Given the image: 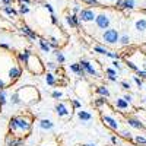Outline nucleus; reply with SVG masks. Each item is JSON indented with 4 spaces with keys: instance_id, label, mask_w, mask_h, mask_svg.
Listing matches in <instances>:
<instances>
[{
    "instance_id": "nucleus-40",
    "label": "nucleus",
    "mask_w": 146,
    "mask_h": 146,
    "mask_svg": "<svg viewBox=\"0 0 146 146\" xmlns=\"http://www.w3.org/2000/svg\"><path fill=\"white\" fill-rule=\"evenodd\" d=\"M47 66H48V69H51V70H53V69H56V64H54L53 62H50V63H47Z\"/></svg>"
},
{
    "instance_id": "nucleus-24",
    "label": "nucleus",
    "mask_w": 146,
    "mask_h": 146,
    "mask_svg": "<svg viewBox=\"0 0 146 146\" xmlns=\"http://www.w3.org/2000/svg\"><path fill=\"white\" fill-rule=\"evenodd\" d=\"M94 51H96V53H100V54H104V56H107V50H105V48L104 47H101V45H95L94 47Z\"/></svg>"
},
{
    "instance_id": "nucleus-9",
    "label": "nucleus",
    "mask_w": 146,
    "mask_h": 146,
    "mask_svg": "<svg viewBox=\"0 0 146 146\" xmlns=\"http://www.w3.org/2000/svg\"><path fill=\"white\" fill-rule=\"evenodd\" d=\"M21 75H22V69L21 67H18V66H13L10 70H9V78H10V80L13 82V80H16V79H19L21 78Z\"/></svg>"
},
{
    "instance_id": "nucleus-34",
    "label": "nucleus",
    "mask_w": 146,
    "mask_h": 146,
    "mask_svg": "<svg viewBox=\"0 0 146 146\" xmlns=\"http://www.w3.org/2000/svg\"><path fill=\"white\" fill-rule=\"evenodd\" d=\"M28 12H29V7L28 6H22L21 7V13H28Z\"/></svg>"
},
{
    "instance_id": "nucleus-44",
    "label": "nucleus",
    "mask_w": 146,
    "mask_h": 146,
    "mask_svg": "<svg viewBox=\"0 0 146 146\" xmlns=\"http://www.w3.org/2000/svg\"><path fill=\"white\" fill-rule=\"evenodd\" d=\"M124 100H126L127 102H130V101H131V95H126V96H124Z\"/></svg>"
},
{
    "instance_id": "nucleus-39",
    "label": "nucleus",
    "mask_w": 146,
    "mask_h": 146,
    "mask_svg": "<svg viewBox=\"0 0 146 146\" xmlns=\"http://www.w3.org/2000/svg\"><path fill=\"white\" fill-rule=\"evenodd\" d=\"M117 6L118 7H124V0H117Z\"/></svg>"
},
{
    "instance_id": "nucleus-43",
    "label": "nucleus",
    "mask_w": 146,
    "mask_h": 146,
    "mask_svg": "<svg viewBox=\"0 0 146 146\" xmlns=\"http://www.w3.org/2000/svg\"><path fill=\"white\" fill-rule=\"evenodd\" d=\"M5 86H6V83H5L2 79H0V89H5Z\"/></svg>"
},
{
    "instance_id": "nucleus-4",
    "label": "nucleus",
    "mask_w": 146,
    "mask_h": 146,
    "mask_svg": "<svg viewBox=\"0 0 146 146\" xmlns=\"http://www.w3.org/2000/svg\"><path fill=\"white\" fill-rule=\"evenodd\" d=\"M102 38L107 44H115L117 41H120V35L115 29H107L102 35Z\"/></svg>"
},
{
    "instance_id": "nucleus-7",
    "label": "nucleus",
    "mask_w": 146,
    "mask_h": 146,
    "mask_svg": "<svg viewBox=\"0 0 146 146\" xmlns=\"http://www.w3.org/2000/svg\"><path fill=\"white\" fill-rule=\"evenodd\" d=\"M56 111H57V115L58 117H66V115L72 114V111H69V107L64 102H58L56 105Z\"/></svg>"
},
{
    "instance_id": "nucleus-25",
    "label": "nucleus",
    "mask_w": 146,
    "mask_h": 146,
    "mask_svg": "<svg viewBox=\"0 0 146 146\" xmlns=\"http://www.w3.org/2000/svg\"><path fill=\"white\" fill-rule=\"evenodd\" d=\"M54 54H56V60H57L58 63H64V56H63L62 53H60V51H56Z\"/></svg>"
},
{
    "instance_id": "nucleus-46",
    "label": "nucleus",
    "mask_w": 146,
    "mask_h": 146,
    "mask_svg": "<svg viewBox=\"0 0 146 146\" xmlns=\"http://www.w3.org/2000/svg\"><path fill=\"white\" fill-rule=\"evenodd\" d=\"M2 2H3V3H5V5H6V6H7V5H9V3H10V2H12V0H2Z\"/></svg>"
},
{
    "instance_id": "nucleus-20",
    "label": "nucleus",
    "mask_w": 146,
    "mask_h": 146,
    "mask_svg": "<svg viewBox=\"0 0 146 146\" xmlns=\"http://www.w3.org/2000/svg\"><path fill=\"white\" fill-rule=\"evenodd\" d=\"M22 32H25V34L29 36V38H32V40H35V38H36V34H35V32H32L28 27H23V28H22Z\"/></svg>"
},
{
    "instance_id": "nucleus-3",
    "label": "nucleus",
    "mask_w": 146,
    "mask_h": 146,
    "mask_svg": "<svg viewBox=\"0 0 146 146\" xmlns=\"http://www.w3.org/2000/svg\"><path fill=\"white\" fill-rule=\"evenodd\" d=\"M25 64H27V67L29 69V72L31 73H34V75H40V73H42V64H41V62H40V58L36 57V56H34V54H31L29 57H28V60L25 62Z\"/></svg>"
},
{
    "instance_id": "nucleus-45",
    "label": "nucleus",
    "mask_w": 146,
    "mask_h": 146,
    "mask_svg": "<svg viewBox=\"0 0 146 146\" xmlns=\"http://www.w3.org/2000/svg\"><path fill=\"white\" fill-rule=\"evenodd\" d=\"M45 7H47V9H48V10H50L51 13H53V7H51V5H45Z\"/></svg>"
},
{
    "instance_id": "nucleus-41",
    "label": "nucleus",
    "mask_w": 146,
    "mask_h": 146,
    "mask_svg": "<svg viewBox=\"0 0 146 146\" xmlns=\"http://www.w3.org/2000/svg\"><path fill=\"white\" fill-rule=\"evenodd\" d=\"M121 85H123V88H124V89H130V83H127V82H123Z\"/></svg>"
},
{
    "instance_id": "nucleus-18",
    "label": "nucleus",
    "mask_w": 146,
    "mask_h": 146,
    "mask_svg": "<svg viewBox=\"0 0 146 146\" xmlns=\"http://www.w3.org/2000/svg\"><path fill=\"white\" fill-rule=\"evenodd\" d=\"M136 29H137L139 32H143V31L146 29V21H145V19H140V21L136 22Z\"/></svg>"
},
{
    "instance_id": "nucleus-32",
    "label": "nucleus",
    "mask_w": 146,
    "mask_h": 146,
    "mask_svg": "<svg viewBox=\"0 0 146 146\" xmlns=\"http://www.w3.org/2000/svg\"><path fill=\"white\" fill-rule=\"evenodd\" d=\"M113 66H114L117 70H120V69H121V64H120V62H118V60H114V62H113Z\"/></svg>"
},
{
    "instance_id": "nucleus-23",
    "label": "nucleus",
    "mask_w": 146,
    "mask_h": 146,
    "mask_svg": "<svg viewBox=\"0 0 146 146\" xmlns=\"http://www.w3.org/2000/svg\"><path fill=\"white\" fill-rule=\"evenodd\" d=\"M3 10L6 12L7 15H12V16H16V10H15L13 7H10V6H5V7H3Z\"/></svg>"
},
{
    "instance_id": "nucleus-5",
    "label": "nucleus",
    "mask_w": 146,
    "mask_h": 146,
    "mask_svg": "<svg viewBox=\"0 0 146 146\" xmlns=\"http://www.w3.org/2000/svg\"><path fill=\"white\" fill-rule=\"evenodd\" d=\"M79 19L82 22H92L94 19H96V15L94 13V10H89V9H82L79 12Z\"/></svg>"
},
{
    "instance_id": "nucleus-29",
    "label": "nucleus",
    "mask_w": 146,
    "mask_h": 146,
    "mask_svg": "<svg viewBox=\"0 0 146 146\" xmlns=\"http://www.w3.org/2000/svg\"><path fill=\"white\" fill-rule=\"evenodd\" d=\"M3 104H6V95L5 92H0V105H3Z\"/></svg>"
},
{
    "instance_id": "nucleus-27",
    "label": "nucleus",
    "mask_w": 146,
    "mask_h": 146,
    "mask_svg": "<svg viewBox=\"0 0 146 146\" xmlns=\"http://www.w3.org/2000/svg\"><path fill=\"white\" fill-rule=\"evenodd\" d=\"M120 41H121V44H129V42H130V36H129V35H123V36L120 38Z\"/></svg>"
},
{
    "instance_id": "nucleus-11",
    "label": "nucleus",
    "mask_w": 146,
    "mask_h": 146,
    "mask_svg": "<svg viewBox=\"0 0 146 146\" xmlns=\"http://www.w3.org/2000/svg\"><path fill=\"white\" fill-rule=\"evenodd\" d=\"M79 21H80V19L76 18L75 15H72V16H67V18H66V22L69 23L70 27H79Z\"/></svg>"
},
{
    "instance_id": "nucleus-42",
    "label": "nucleus",
    "mask_w": 146,
    "mask_h": 146,
    "mask_svg": "<svg viewBox=\"0 0 146 146\" xmlns=\"http://www.w3.org/2000/svg\"><path fill=\"white\" fill-rule=\"evenodd\" d=\"M73 107H75V108H79V107H80V102H79V101H73Z\"/></svg>"
},
{
    "instance_id": "nucleus-19",
    "label": "nucleus",
    "mask_w": 146,
    "mask_h": 146,
    "mask_svg": "<svg viewBox=\"0 0 146 146\" xmlns=\"http://www.w3.org/2000/svg\"><path fill=\"white\" fill-rule=\"evenodd\" d=\"M96 94L102 95L104 98H105V96H108V95H110V91H108L105 86H98V88H96Z\"/></svg>"
},
{
    "instance_id": "nucleus-26",
    "label": "nucleus",
    "mask_w": 146,
    "mask_h": 146,
    "mask_svg": "<svg viewBox=\"0 0 146 146\" xmlns=\"http://www.w3.org/2000/svg\"><path fill=\"white\" fill-rule=\"evenodd\" d=\"M124 7L126 9H133L135 7V2H133V0H124Z\"/></svg>"
},
{
    "instance_id": "nucleus-28",
    "label": "nucleus",
    "mask_w": 146,
    "mask_h": 146,
    "mask_svg": "<svg viewBox=\"0 0 146 146\" xmlns=\"http://www.w3.org/2000/svg\"><path fill=\"white\" fill-rule=\"evenodd\" d=\"M121 136H123L124 139H131V133L127 131V130H124V131H121Z\"/></svg>"
},
{
    "instance_id": "nucleus-16",
    "label": "nucleus",
    "mask_w": 146,
    "mask_h": 146,
    "mask_svg": "<svg viewBox=\"0 0 146 146\" xmlns=\"http://www.w3.org/2000/svg\"><path fill=\"white\" fill-rule=\"evenodd\" d=\"M127 123L131 126V127H135V129H143V124L140 123L139 120H135V118H129Z\"/></svg>"
},
{
    "instance_id": "nucleus-10",
    "label": "nucleus",
    "mask_w": 146,
    "mask_h": 146,
    "mask_svg": "<svg viewBox=\"0 0 146 146\" xmlns=\"http://www.w3.org/2000/svg\"><path fill=\"white\" fill-rule=\"evenodd\" d=\"M104 123L110 127V129H111V130H117L118 129V123H117V121L113 118V117H110V115H104Z\"/></svg>"
},
{
    "instance_id": "nucleus-31",
    "label": "nucleus",
    "mask_w": 146,
    "mask_h": 146,
    "mask_svg": "<svg viewBox=\"0 0 146 146\" xmlns=\"http://www.w3.org/2000/svg\"><path fill=\"white\" fill-rule=\"evenodd\" d=\"M53 96H54V98H62L63 94L60 92V91H54V92H53Z\"/></svg>"
},
{
    "instance_id": "nucleus-21",
    "label": "nucleus",
    "mask_w": 146,
    "mask_h": 146,
    "mask_svg": "<svg viewBox=\"0 0 146 146\" xmlns=\"http://www.w3.org/2000/svg\"><path fill=\"white\" fill-rule=\"evenodd\" d=\"M10 102H12V104H15V105H19V104L22 102V101H21V98H19V95H18L16 92L10 96Z\"/></svg>"
},
{
    "instance_id": "nucleus-1",
    "label": "nucleus",
    "mask_w": 146,
    "mask_h": 146,
    "mask_svg": "<svg viewBox=\"0 0 146 146\" xmlns=\"http://www.w3.org/2000/svg\"><path fill=\"white\" fill-rule=\"evenodd\" d=\"M10 130L15 131V133H28L29 129H31V120L27 118V117H22V115H18V117H13L10 120V124H9Z\"/></svg>"
},
{
    "instance_id": "nucleus-38",
    "label": "nucleus",
    "mask_w": 146,
    "mask_h": 146,
    "mask_svg": "<svg viewBox=\"0 0 146 146\" xmlns=\"http://www.w3.org/2000/svg\"><path fill=\"white\" fill-rule=\"evenodd\" d=\"M104 102H105V98L102 96V98H98V101H96V105H102Z\"/></svg>"
},
{
    "instance_id": "nucleus-35",
    "label": "nucleus",
    "mask_w": 146,
    "mask_h": 146,
    "mask_svg": "<svg viewBox=\"0 0 146 146\" xmlns=\"http://www.w3.org/2000/svg\"><path fill=\"white\" fill-rule=\"evenodd\" d=\"M133 80L136 82V85H137V86H142V79H139L137 76H135V78H133Z\"/></svg>"
},
{
    "instance_id": "nucleus-37",
    "label": "nucleus",
    "mask_w": 146,
    "mask_h": 146,
    "mask_svg": "<svg viewBox=\"0 0 146 146\" xmlns=\"http://www.w3.org/2000/svg\"><path fill=\"white\" fill-rule=\"evenodd\" d=\"M107 73H108V76H115V70L113 69H107Z\"/></svg>"
},
{
    "instance_id": "nucleus-12",
    "label": "nucleus",
    "mask_w": 146,
    "mask_h": 146,
    "mask_svg": "<svg viewBox=\"0 0 146 146\" xmlns=\"http://www.w3.org/2000/svg\"><path fill=\"white\" fill-rule=\"evenodd\" d=\"M70 69H72V72H75L76 75H79V76H83V75H85V70L82 69V66H80L79 63L72 64V66H70Z\"/></svg>"
},
{
    "instance_id": "nucleus-36",
    "label": "nucleus",
    "mask_w": 146,
    "mask_h": 146,
    "mask_svg": "<svg viewBox=\"0 0 146 146\" xmlns=\"http://www.w3.org/2000/svg\"><path fill=\"white\" fill-rule=\"evenodd\" d=\"M85 2H86V3H89V5H96V6L100 5V2H98V0H85Z\"/></svg>"
},
{
    "instance_id": "nucleus-15",
    "label": "nucleus",
    "mask_w": 146,
    "mask_h": 146,
    "mask_svg": "<svg viewBox=\"0 0 146 146\" xmlns=\"http://www.w3.org/2000/svg\"><path fill=\"white\" fill-rule=\"evenodd\" d=\"M78 117H79L82 121H91V118H92V115H91L89 113H86V111H79V113H78Z\"/></svg>"
},
{
    "instance_id": "nucleus-49",
    "label": "nucleus",
    "mask_w": 146,
    "mask_h": 146,
    "mask_svg": "<svg viewBox=\"0 0 146 146\" xmlns=\"http://www.w3.org/2000/svg\"><path fill=\"white\" fill-rule=\"evenodd\" d=\"M110 2H113V0H110ZM115 2H117V0H115Z\"/></svg>"
},
{
    "instance_id": "nucleus-30",
    "label": "nucleus",
    "mask_w": 146,
    "mask_h": 146,
    "mask_svg": "<svg viewBox=\"0 0 146 146\" xmlns=\"http://www.w3.org/2000/svg\"><path fill=\"white\" fill-rule=\"evenodd\" d=\"M135 140H136L137 143H143V145H146V139H145V137H142V136H137Z\"/></svg>"
},
{
    "instance_id": "nucleus-17",
    "label": "nucleus",
    "mask_w": 146,
    "mask_h": 146,
    "mask_svg": "<svg viewBox=\"0 0 146 146\" xmlns=\"http://www.w3.org/2000/svg\"><path fill=\"white\" fill-rule=\"evenodd\" d=\"M115 105H117L120 110H127V108H129V102H127L124 98H123V100H117V101H115Z\"/></svg>"
},
{
    "instance_id": "nucleus-8",
    "label": "nucleus",
    "mask_w": 146,
    "mask_h": 146,
    "mask_svg": "<svg viewBox=\"0 0 146 146\" xmlns=\"http://www.w3.org/2000/svg\"><path fill=\"white\" fill-rule=\"evenodd\" d=\"M80 66H82V69L88 73V75H91V76H98V73H96V70L94 69V66L89 63V62H86V60H82V62L79 63Z\"/></svg>"
},
{
    "instance_id": "nucleus-13",
    "label": "nucleus",
    "mask_w": 146,
    "mask_h": 146,
    "mask_svg": "<svg viewBox=\"0 0 146 146\" xmlns=\"http://www.w3.org/2000/svg\"><path fill=\"white\" fill-rule=\"evenodd\" d=\"M38 44H40V47H41V50H42V51H45V53H50V51H51V45H50V42H47L45 40H40Z\"/></svg>"
},
{
    "instance_id": "nucleus-2",
    "label": "nucleus",
    "mask_w": 146,
    "mask_h": 146,
    "mask_svg": "<svg viewBox=\"0 0 146 146\" xmlns=\"http://www.w3.org/2000/svg\"><path fill=\"white\" fill-rule=\"evenodd\" d=\"M32 89H34L32 86H25V88H21V89L16 91V94L19 95V98H21L22 102H34V101H38V98H40L38 92L29 95V92H32Z\"/></svg>"
},
{
    "instance_id": "nucleus-6",
    "label": "nucleus",
    "mask_w": 146,
    "mask_h": 146,
    "mask_svg": "<svg viewBox=\"0 0 146 146\" xmlns=\"http://www.w3.org/2000/svg\"><path fill=\"white\" fill-rule=\"evenodd\" d=\"M95 22H96V27L101 28V29H107V28L110 27V18H108L107 15H104V13L96 16Z\"/></svg>"
},
{
    "instance_id": "nucleus-14",
    "label": "nucleus",
    "mask_w": 146,
    "mask_h": 146,
    "mask_svg": "<svg viewBox=\"0 0 146 146\" xmlns=\"http://www.w3.org/2000/svg\"><path fill=\"white\" fill-rule=\"evenodd\" d=\"M40 126H41L42 129H45V130H51V129L54 127V124L51 123L50 120H41V121H40Z\"/></svg>"
},
{
    "instance_id": "nucleus-33",
    "label": "nucleus",
    "mask_w": 146,
    "mask_h": 146,
    "mask_svg": "<svg viewBox=\"0 0 146 146\" xmlns=\"http://www.w3.org/2000/svg\"><path fill=\"white\" fill-rule=\"evenodd\" d=\"M137 75L140 76V79H146V70H142V72L139 70V72H137Z\"/></svg>"
},
{
    "instance_id": "nucleus-22",
    "label": "nucleus",
    "mask_w": 146,
    "mask_h": 146,
    "mask_svg": "<svg viewBox=\"0 0 146 146\" xmlns=\"http://www.w3.org/2000/svg\"><path fill=\"white\" fill-rule=\"evenodd\" d=\"M45 82H47V85H54V83H56V78L51 75V73H47V76H45Z\"/></svg>"
},
{
    "instance_id": "nucleus-48",
    "label": "nucleus",
    "mask_w": 146,
    "mask_h": 146,
    "mask_svg": "<svg viewBox=\"0 0 146 146\" xmlns=\"http://www.w3.org/2000/svg\"><path fill=\"white\" fill-rule=\"evenodd\" d=\"M86 146H95V145H86Z\"/></svg>"
},
{
    "instance_id": "nucleus-47",
    "label": "nucleus",
    "mask_w": 146,
    "mask_h": 146,
    "mask_svg": "<svg viewBox=\"0 0 146 146\" xmlns=\"http://www.w3.org/2000/svg\"><path fill=\"white\" fill-rule=\"evenodd\" d=\"M19 2H21V3H25V5H28V3H29V0H19Z\"/></svg>"
}]
</instances>
